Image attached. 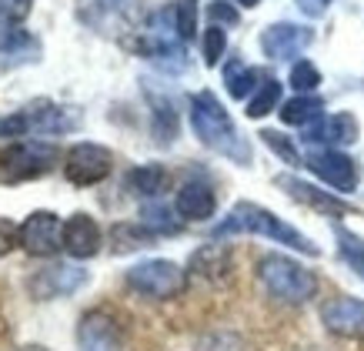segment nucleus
<instances>
[{"label": "nucleus", "instance_id": "nucleus-1", "mask_svg": "<svg viewBox=\"0 0 364 351\" xmlns=\"http://www.w3.org/2000/svg\"><path fill=\"white\" fill-rule=\"evenodd\" d=\"M188 121L191 131L208 151L228 157L237 167H251L254 164V147L251 141L237 131L234 117L228 114V108L221 104V98L214 90H194L188 100Z\"/></svg>", "mask_w": 364, "mask_h": 351}, {"label": "nucleus", "instance_id": "nucleus-2", "mask_svg": "<svg viewBox=\"0 0 364 351\" xmlns=\"http://www.w3.org/2000/svg\"><path fill=\"white\" fill-rule=\"evenodd\" d=\"M234 234H254V238H264L271 244L291 248V251L304 254V258H318L321 248L311 241L304 231H298L294 224H287L284 218H277L271 208L257 204V201H237L228 214H224L214 228H210V241H224Z\"/></svg>", "mask_w": 364, "mask_h": 351}, {"label": "nucleus", "instance_id": "nucleus-3", "mask_svg": "<svg viewBox=\"0 0 364 351\" xmlns=\"http://www.w3.org/2000/svg\"><path fill=\"white\" fill-rule=\"evenodd\" d=\"M254 278H257V285L264 288L267 298H274L277 305H291V308L308 305L311 298H318L321 288L318 275L311 271L308 264L281 251L261 254L257 264H254Z\"/></svg>", "mask_w": 364, "mask_h": 351}, {"label": "nucleus", "instance_id": "nucleus-4", "mask_svg": "<svg viewBox=\"0 0 364 351\" xmlns=\"http://www.w3.org/2000/svg\"><path fill=\"white\" fill-rule=\"evenodd\" d=\"M80 110L70 104H57V100H33L27 108L14 110L7 117H0V137H57V134H74L80 127Z\"/></svg>", "mask_w": 364, "mask_h": 351}, {"label": "nucleus", "instance_id": "nucleus-5", "mask_svg": "<svg viewBox=\"0 0 364 351\" xmlns=\"http://www.w3.org/2000/svg\"><path fill=\"white\" fill-rule=\"evenodd\" d=\"M124 285L144 301H177L191 288V271L171 258H147L124 271Z\"/></svg>", "mask_w": 364, "mask_h": 351}, {"label": "nucleus", "instance_id": "nucleus-6", "mask_svg": "<svg viewBox=\"0 0 364 351\" xmlns=\"http://www.w3.org/2000/svg\"><path fill=\"white\" fill-rule=\"evenodd\" d=\"M57 157H60L57 144L41 141V137H21V141L7 144L0 151V184L17 187L50 174L57 167Z\"/></svg>", "mask_w": 364, "mask_h": 351}, {"label": "nucleus", "instance_id": "nucleus-7", "mask_svg": "<svg viewBox=\"0 0 364 351\" xmlns=\"http://www.w3.org/2000/svg\"><path fill=\"white\" fill-rule=\"evenodd\" d=\"M134 11H137V0H77L74 4L77 23L100 37H117L121 44L134 33Z\"/></svg>", "mask_w": 364, "mask_h": 351}, {"label": "nucleus", "instance_id": "nucleus-8", "mask_svg": "<svg viewBox=\"0 0 364 351\" xmlns=\"http://www.w3.org/2000/svg\"><path fill=\"white\" fill-rule=\"evenodd\" d=\"M304 167L318 177L324 187H331L334 194H351L361 184V167L351 154H344L341 147H311L304 154Z\"/></svg>", "mask_w": 364, "mask_h": 351}, {"label": "nucleus", "instance_id": "nucleus-9", "mask_svg": "<svg viewBox=\"0 0 364 351\" xmlns=\"http://www.w3.org/2000/svg\"><path fill=\"white\" fill-rule=\"evenodd\" d=\"M114 171V154L111 147L94 141H77L70 144L64 154V177L74 187H94L100 181H107Z\"/></svg>", "mask_w": 364, "mask_h": 351}, {"label": "nucleus", "instance_id": "nucleus-10", "mask_svg": "<svg viewBox=\"0 0 364 351\" xmlns=\"http://www.w3.org/2000/svg\"><path fill=\"white\" fill-rule=\"evenodd\" d=\"M274 184L281 187L294 204H304V208H311L314 214H324V218H344V214H354L351 201H344L341 194H334V191H324L321 184H311V181L291 174V171L277 174Z\"/></svg>", "mask_w": 364, "mask_h": 351}, {"label": "nucleus", "instance_id": "nucleus-11", "mask_svg": "<svg viewBox=\"0 0 364 351\" xmlns=\"http://www.w3.org/2000/svg\"><path fill=\"white\" fill-rule=\"evenodd\" d=\"M90 281V275L80 268V264H47L41 271H33L27 278V295L33 301H57V298H70L77 295L80 288Z\"/></svg>", "mask_w": 364, "mask_h": 351}, {"label": "nucleus", "instance_id": "nucleus-12", "mask_svg": "<svg viewBox=\"0 0 364 351\" xmlns=\"http://www.w3.org/2000/svg\"><path fill=\"white\" fill-rule=\"evenodd\" d=\"M21 251L31 258H57V251H64V221L54 211H31L21 221Z\"/></svg>", "mask_w": 364, "mask_h": 351}, {"label": "nucleus", "instance_id": "nucleus-13", "mask_svg": "<svg viewBox=\"0 0 364 351\" xmlns=\"http://www.w3.org/2000/svg\"><path fill=\"white\" fill-rule=\"evenodd\" d=\"M77 351H124V325L107 308H90L77 321Z\"/></svg>", "mask_w": 364, "mask_h": 351}, {"label": "nucleus", "instance_id": "nucleus-14", "mask_svg": "<svg viewBox=\"0 0 364 351\" xmlns=\"http://www.w3.org/2000/svg\"><path fill=\"white\" fill-rule=\"evenodd\" d=\"M261 54L267 61H294L314 44V27L308 23H294V21H277V23H267L261 37Z\"/></svg>", "mask_w": 364, "mask_h": 351}, {"label": "nucleus", "instance_id": "nucleus-15", "mask_svg": "<svg viewBox=\"0 0 364 351\" xmlns=\"http://www.w3.org/2000/svg\"><path fill=\"white\" fill-rule=\"evenodd\" d=\"M321 325L341 341H364V298L338 295L321 305Z\"/></svg>", "mask_w": 364, "mask_h": 351}, {"label": "nucleus", "instance_id": "nucleus-16", "mask_svg": "<svg viewBox=\"0 0 364 351\" xmlns=\"http://www.w3.org/2000/svg\"><path fill=\"white\" fill-rule=\"evenodd\" d=\"M361 137V124L351 110H338V114H324L314 124L301 131V141L308 147H348Z\"/></svg>", "mask_w": 364, "mask_h": 351}, {"label": "nucleus", "instance_id": "nucleus-17", "mask_svg": "<svg viewBox=\"0 0 364 351\" xmlns=\"http://www.w3.org/2000/svg\"><path fill=\"white\" fill-rule=\"evenodd\" d=\"M100 248H104V231H100L97 218L87 214V211H77L64 221V251L74 258V261H90L97 258Z\"/></svg>", "mask_w": 364, "mask_h": 351}, {"label": "nucleus", "instance_id": "nucleus-18", "mask_svg": "<svg viewBox=\"0 0 364 351\" xmlns=\"http://www.w3.org/2000/svg\"><path fill=\"white\" fill-rule=\"evenodd\" d=\"M144 98L151 108V137L157 147H171L181 137V114L174 108V98L167 90L151 88V80H144Z\"/></svg>", "mask_w": 364, "mask_h": 351}, {"label": "nucleus", "instance_id": "nucleus-19", "mask_svg": "<svg viewBox=\"0 0 364 351\" xmlns=\"http://www.w3.org/2000/svg\"><path fill=\"white\" fill-rule=\"evenodd\" d=\"M174 211L181 214V221H210L218 214V191L204 177H188L184 184L177 187L174 194Z\"/></svg>", "mask_w": 364, "mask_h": 351}, {"label": "nucleus", "instance_id": "nucleus-20", "mask_svg": "<svg viewBox=\"0 0 364 351\" xmlns=\"http://www.w3.org/2000/svg\"><path fill=\"white\" fill-rule=\"evenodd\" d=\"M188 271L191 275H198V278H204L208 285H224V281H231L234 251L228 248V244H221V241L200 244L198 251L191 254Z\"/></svg>", "mask_w": 364, "mask_h": 351}, {"label": "nucleus", "instance_id": "nucleus-21", "mask_svg": "<svg viewBox=\"0 0 364 351\" xmlns=\"http://www.w3.org/2000/svg\"><path fill=\"white\" fill-rule=\"evenodd\" d=\"M44 54L41 41L23 27H0V70H14L23 64H37Z\"/></svg>", "mask_w": 364, "mask_h": 351}, {"label": "nucleus", "instance_id": "nucleus-22", "mask_svg": "<svg viewBox=\"0 0 364 351\" xmlns=\"http://www.w3.org/2000/svg\"><path fill=\"white\" fill-rule=\"evenodd\" d=\"M171 184V171L157 161H147V164H137L124 174V191L134 194L141 201H157Z\"/></svg>", "mask_w": 364, "mask_h": 351}, {"label": "nucleus", "instance_id": "nucleus-23", "mask_svg": "<svg viewBox=\"0 0 364 351\" xmlns=\"http://www.w3.org/2000/svg\"><path fill=\"white\" fill-rule=\"evenodd\" d=\"M157 241L161 238L151 228H144L141 221H117V224H111V234H107L111 254H134L144 248H154Z\"/></svg>", "mask_w": 364, "mask_h": 351}, {"label": "nucleus", "instance_id": "nucleus-24", "mask_svg": "<svg viewBox=\"0 0 364 351\" xmlns=\"http://www.w3.org/2000/svg\"><path fill=\"white\" fill-rule=\"evenodd\" d=\"M221 77H224V88H228V94L234 100H247L254 90L261 88V80H264V74L257 67L244 64V57H228L221 67Z\"/></svg>", "mask_w": 364, "mask_h": 351}, {"label": "nucleus", "instance_id": "nucleus-25", "mask_svg": "<svg viewBox=\"0 0 364 351\" xmlns=\"http://www.w3.org/2000/svg\"><path fill=\"white\" fill-rule=\"evenodd\" d=\"M281 121L287 124V127H308V124H314L318 117H324V98L321 94H294L291 100H284L281 104Z\"/></svg>", "mask_w": 364, "mask_h": 351}, {"label": "nucleus", "instance_id": "nucleus-26", "mask_svg": "<svg viewBox=\"0 0 364 351\" xmlns=\"http://www.w3.org/2000/svg\"><path fill=\"white\" fill-rule=\"evenodd\" d=\"M144 224V228H151L157 234V238H174V234H181L184 231V221H181V214H177L171 204H164V201H144L141 208V218H137Z\"/></svg>", "mask_w": 364, "mask_h": 351}, {"label": "nucleus", "instance_id": "nucleus-27", "mask_svg": "<svg viewBox=\"0 0 364 351\" xmlns=\"http://www.w3.org/2000/svg\"><path fill=\"white\" fill-rule=\"evenodd\" d=\"M281 98H284V84H281L277 77H264L261 88L244 100V114H247L251 121H261V117H267L271 110H281V104H284Z\"/></svg>", "mask_w": 364, "mask_h": 351}, {"label": "nucleus", "instance_id": "nucleus-28", "mask_svg": "<svg viewBox=\"0 0 364 351\" xmlns=\"http://www.w3.org/2000/svg\"><path fill=\"white\" fill-rule=\"evenodd\" d=\"M334 244H338V258L364 281V238L361 234H354L344 224H334Z\"/></svg>", "mask_w": 364, "mask_h": 351}, {"label": "nucleus", "instance_id": "nucleus-29", "mask_svg": "<svg viewBox=\"0 0 364 351\" xmlns=\"http://www.w3.org/2000/svg\"><path fill=\"white\" fill-rule=\"evenodd\" d=\"M261 141H264V147L271 154H277L281 161H284L287 167H304V154L298 151V144H294V137H287L284 131H274V127H264V131L257 134Z\"/></svg>", "mask_w": 364, "mask_h": 351}, {"label": "nucleus", "instance_id": "nucleus-30", "mask_svg": "<svg viewBox=\"0 0 364 351\" xmlns=\"http://www.w3.org/2000/svg\"><path fill=\"white\" fill-rule=\"evenodd\" d=\"M194 351H251L247 338L241 331H231V328H210L208 335L198 338V348Z\"/></svg>", "mask_w": 364, "mask_h": 351}, {"label": "nucleus", "instance_id": "nucleus-31", "mask_svg": "<svg viewBox=\"0 0 364 351\" xmlns=\"http://www.w3.org/2000/svg\"><path fill=\"white\" fill-rule=\"evenodd\" d=\"M287 84L294 88V94H318V88H321L318 64H314V61H308V57H298V61L291 64Z\"/></svg>", "mask_w": 364, "mask_h": 351}, {"label": "nucleus", "instance_id": "nucleus-32", "mask_svg": "<svg viewBox=\"0 0 364 351\" xmlns=\"http://www.w3.org/2000/svg\"><path fill=\"white\" fill-rule=\"evenodd\" d=\"M224 54H228V31L210 23L208 31L200 33V57H204V67H218L224 61Z\"/></svg>", "mask_w": 364, "mask_h": 351}, {"label": "nucleus", "instance_id": "nucleus-33", "mask_svg": "<svg viewBox=\"0 0 364 351\" xmlns=\"http://www.w3.org/2000/svg\"><path fill=\"white\" fill-rule=\"evenodd\" d=\"M174 14H177V33L181 41L188 44L198 37V0H174Z\"/></svg>", "mask_w": 364, "mask_h": 351}, {"label": "nucleus", "instance_id": "nucleus-34", "mask_svg": "<svg viewBox=\"0 0 364 351\" xmlns=\"http://www.w3.org/2000/svg\"><path fill=\"white\" fill-rule=\"evenodd\" d=\"M208 21L214 23V27H237L241 23V11H237V4H231V0H210L208 4Z\"/></svg>", "mask_w": 364, "mask_h": 351}, {"label": "nucleus", "instance_id": "nucleus-35", "mask_svg": "<svg viewBox=\"0 0 364 351\" xmlns=\"http://www.w3.org/2000/svg\"><path fill=\"white\" fill-rule=\"evenodd\" d=\"M33 11V0H0V27H21Z\"/></svg>", "mask_w": 364, "mask_h": 351}, {"label": "nucleus", "instance_id": "nucleus-36", "mask_svg": "<svg viewBox=\"0 0 364 351\" xmlns=\"http://www.w3.org/2000/svg\"><path fill=\"white\" fill-rule=\"evenodd\" d=\"M14 248H21V224L11 218H0V258H7Z\"/></svg>", "mask_w": 364, "mask_h": 351}, {"label": "nucleus", "instance_id": "nucleus-37", "mask_svg": "<svg viewBox=\"0 0 364 351\" xmlns=\"http://www.w3.org/2000/svg\"><path fill=\"white\" fill-rule=\"evenodd\" d=\"M298 4V11L304 14V17H311V21H318V17H324V14L331 11L334 0H294Z\"/></svg>", "mask_w": 364, "mask_h": 351}, {"label": "nucleus", "instance_id": "nucleus-38", "mask_svg": "<svg viewBox=\"0 0 364 351\" xmlns=\"http://www.w3.org/2000/svg\"><path fill=\"white\" fill-rule=\"evenodd\" d=\"M231 4H237V7H244V11H254V7H261V0H231Z\"/></svg>", "mask_w": 364, "mask_h": 351}, {"label": "nucleus", "instance_id": "nucleus-39", "mask_svg": "<svg viewBox=\"0 0 364 351\" xmlns=\"http://www.w3.org/2000/svg\"><path fill=\"white\" fill-rule=\"evenodd\" d=\"M23 351H50V348H44V345H27Z\"/></svg>", "mask_w": 364, "mask_h": 351}]
</instances>
